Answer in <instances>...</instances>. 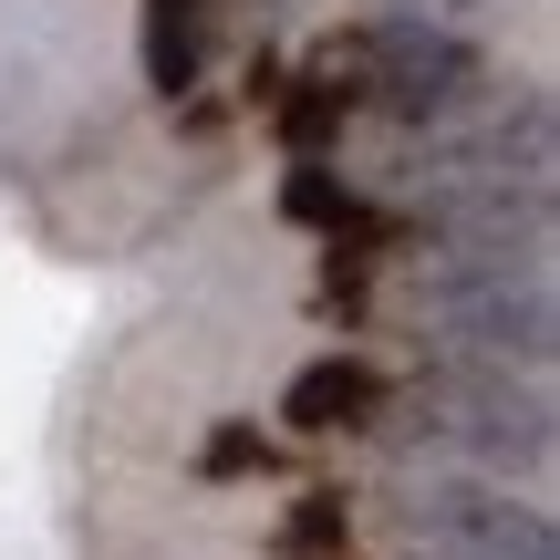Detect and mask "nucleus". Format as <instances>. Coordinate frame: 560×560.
Masks as SVG:
<instances>
[{"instance_id": "f257e3e1", "label": "nucleus", "mask_w": 560, "mask_h": 560, "mask_svg": "<svg viewBox=\"0 0 560 560\" xmlns=\"http://www.w3.org/2000/svg\"><path fill=\"white\" fill-rule=\"evenodd\" d=\"M416 301V332L446 342V363H478V374H540L550 363V270H509V260H467V249H436L405 280Z\"/></svg>"}, {"instance_id": "f03ea898", "label": "nucleus", "mask_w": 560, "mask_h": 560, "mask_svg": "<svg viewBox=\"0 0 560 560\" xmlns=\"http://www.w3.org/2000/svg\"><path fill=\"white\" fill-rule=\"evenodd\" d=\"M374 416L405 457H436V467H540L550 457V405L509 374H478V363H425Z\"/></svg>"}, {"instance_id": "7ed1b4c3", "label": "nucleus", "mask_w": 560, "mask_h": 560, "mask_svg": "<svg viewBox=\"0 0 560 560\" xmlns=\"http://www.w3.org/2000/svg\"><path fill=\"white\" fill-rule=\"evenodd\" d=\"M395 540H405V560H560L550 520L520 509L509 488H488V478L395 488Z\"/></svg>"}, {"instance_id": "20e7f679", "label": "nucleus", "mask_w": 560, "mask_h": 560, "mask_svg": "<svg viewBox=\"0 0 560 560\" xmlns=\"http://www.w3.org/2000/svg\"><path fill=\"white\" fill-rule=\"evenodd\" d=\"M363 83H374V104H395L405 125H425V115H457L467 104L478 52H467L457 32H425V21H384V32L363 42Z\"/></svg>"}, {"instance_id": "39448f33", "label": "nucleus", "mask_w": 560, "mask_h": 560, "mask_svg": "<svg viewBox=\"0 0 560 560\" xmlns=\"http://www.w3.org/2000/svg\"><path fill=\"white\" fill-rule=\"evenodd\" d=\"M374 405H384V384H374V363H312V374H291V405L280 416L301 425V436H342V425H374Z\"/></svg>"}, {"instance_id": "423d86ee", "label": "nucleus", "mask_w": 560, "mask_h": 560, "mask_svg": "<svg viewBox=\"0 0 560 560\" xmlns=\"http://www.w3.org/2000/svg\"><path fill=\"white\" fill-rule=\"evenodd\" d=\"M198 11L208 0H145V83L156 94H187V73H198Z\"/></svg>"}, {"instance_id": "0eeeda50", "label": "nucleus", "mask_w": 560, "mask_h": 560, "mask_svg": "<svg viewBox=\"0 0 560 560\" xmlns=\"http://www.w3.org/2000/svg\"><path fill=\"white\" fill-rule=\"evenodd\" d=\"M342 104H353V94H342V83H332V73H312V83H301V94H291V104H280V136H291V156H301V166H312V156H322V145H332V136H342Z\"/></svg>"}, {"instance_id": "6e6552de", "label": "nucleus", "mask_w": 560, "mask_h": 560, "mask_svg": "<svg viewBox=\"0 0 560 560\" xmlns=\"http://www.w3.org/2000/svg\"><path fill=\"white\" fill-rule=\"evenodd\" d=\"M280 208H291L301 229H332V240L353 229V187H342V177H332L322 156H312V166H291V187H280Z\"/></svg>"}, {"instance_id": "1a4fd4ad", "label": "nucleus", "mask_w": 560, "mask_h": 560, "mask_svg": "<svg viewBox=\"0 0 560 560\" xmlns=\"http://www.w3.org/2000/svg\"><path fill=\"white\" fill-rule=\"evenodd\" d=\"M342 529H353V509H342L332 488H312V499L291 509V550H301V560H332V550H342Z\"/></svg>"}, {"instance_id": "9d476101", "label": "nucleus", "mask_w": 560, "mask_h": 560, "mask_svg": "<svg viewBox=\"0 0 560 560\" xmlns=\"http://www.w3.org/2000/svg\"><path fill=\"white\" fill-rule=\"evenodd\" d=\"M270 457H280V446L260 436V425H219V436H208V457H198V467H208V478H260Z\"/></svg>"}]
</instances>
